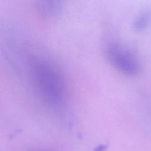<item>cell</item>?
<instances>
[{"label": "cell", "mask_w": 151, "mask_h": 151, "mask_svg": "<svg viewBox=\"0 0 151 151\" xmlns=\"http://www.w3.org/2000/svg\"><path fill=\"white\" fill-rule=\"evenodd\" d=\"M106 56L117 70L128 76H134L140 70L139 60L134 53L121 43L111 41L105 47Z\"/></svg>", "instance_id": "cell-2"}, {"label": "cell", "mask_w": 151, "mask_h": 151, "mask_svg": "<svg viewBox=\"0 0 151 151\" xmlns=\"http://www.w3.org/2000/svg\"><path fill=\"white\" fill-rule=\"evenodd\" d=\"M34 85L40 96L49 106L60 107L65 99V83L60 73L45 61H37L32 65Z\"/></svg>", "instance_id": "cell-1"}, {"label": "cell", "mask_w": 151, "mask_h": 151, "mask_svg": "<svg viewBox=\"0 0 151 151\" xmlns=\"http://www.w3.org/2000/svg\"><path fill=\"white\" fill-rule=\"evenodd\" d=\"M41 14L45 17H52L60 11V5L56 1H41L38 4Z\"/></svg>", "instance_id": "cell-3"}, {"label": "cell", "mask_w": 151, "mask_h": 151, "mask_svg": "<svg viewBox=\"0 0 151 151\" xmlns=\"http://www.w3.org/2000/svg\"><path fill=\"white\" fill-rule=\"evenodd\" d=\"M151 22V13L149 11H145L142 13L136 19L134 22V28L137 31H142L145 29Z\"/></svg>", "instance_id": "cell-4"}]
</instances>
